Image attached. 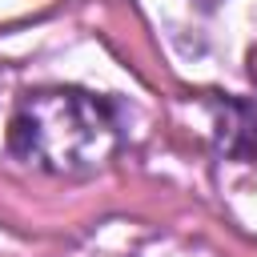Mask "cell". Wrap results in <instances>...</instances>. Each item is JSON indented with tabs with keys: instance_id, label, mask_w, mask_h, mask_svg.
I'll return each mask as SVG.
<instances>
[{
	"instance_id": "cell-1",
	"label": "cell",
	"mask_w": 257,
	"mask_h": 257,
	"mask_svg": "<svg viewBox=\"0 0 257 257\" xmlns=\"http://www.w3.org/2000/svg\"><path fill=\"white\" fill-rule=\"evenodd\" d=\"M116 112L108 100L80 88L28 92L8 124V149L44 173H92L116 149Z\"/></svg>"
},
{
	"instance_id": "cell-2",
	"label": "cell",
	"mask_w": 257,
	"mask_h": 257,
	"mask_svg": "<svg viewBox=\"0 0 257 257\" xmlns=\"http://www.w3.org/2000/svg\"><path fill=\"white\" fill-rule=\"evenodd\" d=\"M217 145L233 157L257 161V100H225L217 120Z\"/></svg>"
}]
</instances>
